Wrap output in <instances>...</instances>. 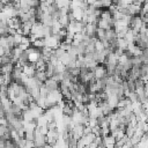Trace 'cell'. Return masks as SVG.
Segmentation results:
<instances>
[{
	"instance_id": "cell-1",
	"label": "cell",
	"mask_w": 148,
	"mask_h": 148,
	"mask_svg": "<svg viewBox=\"0 0 148 148\" xmlns=\"http://www.w3.org/2000/svg\"><path fill=\"white\" fill-rule=\"evenodd\" d=\"M103 138V146L105 148H112L114 147V143H116V139L109 134V135H105V136H102Z\"/></svg>"
}]
</instances>
